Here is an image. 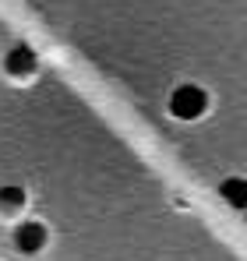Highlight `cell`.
I'll list each match as a JSON object with an SVG mask.
<instances>
[{
	"label": "cell",
	"mask_w": 247,
	"mask_h": 261,
	"mask_svg": "<svg viewBox=\"0 0 247 261\" xmlns=\"http://www.w3.org/2000/svg\"><path fill=\"white\" fill-rule=\"evenodd\" d=\"M205 106H208V95L198 85H180L173 95H169V110H173V117H180V120L202 117Z\"/></svg>",
	"instance_id": "1"
},
{
	"label": "cell",
	"mask_w": 247,
	"mask_h": 261,
	"mask_svg": "<svg viewBox=\"0 0 247 261\" xmlns=\"http://www.w3.org/2000/svg\"><path fill=\"white\" fill-rule=\"evenodd\" d=\"M14 244H18V251H39L42 244H46V229H42L39 222H21L18 229H14Z\"/></svg>",
	"instance_id": "2"
},
{
	"label": "cell",
	"mask_w": 247,
	"mask_h": 261,
	"mask_svg": "<svg viewBox=\"0 0 247 261\" xmlns=\"http://www.w3.org/2000/svg\"><path fill=\"white\" fill-rule=\"evenodd\" d=\"M7 71H11L14 78L32 74V71H36V49H32V46H14V49L7 53Z\"/></svg>",
	"instance_id": "3"
},
{
	"label": "cell",
	"mask_w": 247,
	"mask_h": 261,
	"mask_svg": "<svg viewBox=\"0 0 247 261\" xmlns=\"http://www.w3.org/2000/svg\"><path fill=\"white\" fill-rule=\"evenodd\" d=\"M223 198L233 205V208H247V180H240V176H230V180H223Z\"/></svg>",
	"instance_id": "4"
},
{
	"label": "cell",
	"mask_w": 247,
	"mask_h": 261,
	"mask_svg": "<svg viewBox=\"0 0 247 261\" xmlns=\"http://www.w3.org/2000/svg\"><path fill=\"white\" fill-rule=\"evenodd\" d=\"M0 205H7V208L25 205V191H18V187H4V191H0Z\"/></svg>",
	"instance_id": "5"
}]
</instances>
